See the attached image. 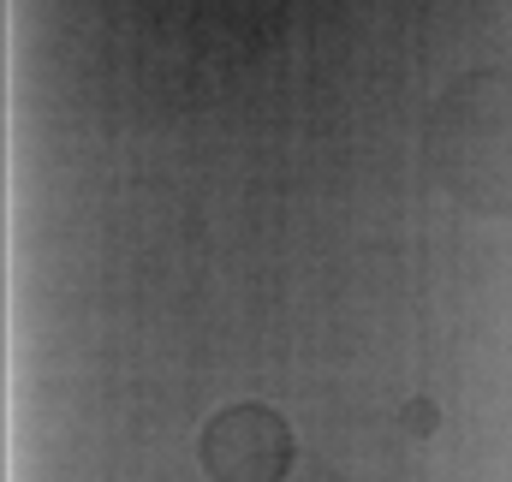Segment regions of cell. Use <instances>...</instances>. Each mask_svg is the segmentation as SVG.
<instances>
[{"instance_id":"6da1fadb","label":"cell","mask_w":512,"mask_h":482,"mask_svg":"<svg viewBox=\"0 0 512 482\" xmlns=\"http://www.w3.org/2000/svg\"><path fill=\"white\" fill-rule=\"evenodd\" d=\"M423 155L459 209L512 215V66L453 78L423 120Z\"/></svg>"},{"instance_id":"7a4b0ae2","label":"cell","mask_w":512,"mask_h":482,"mask_svg":"<svg viewBox=\"0 0 512 482\" xmlns=\"http://www.w3.org/2000/svg\"><path fill=\"white\" fill-rule=\"evenodd\" d=\"M292 459H298L292 423L256 399L215 411L197 435V465L209 482H286Z\"/></svg>"}]
</instances>
